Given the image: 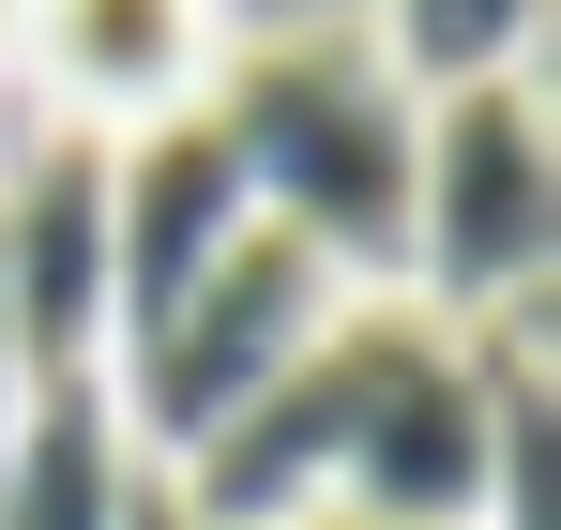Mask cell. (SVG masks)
I'll return each mask as SVG.
<instances>
[{
    "instance_id": "3957f363",
    "label": "cell",
    "mask_w": 561,
    "mask_h": 530,
    "mask_svg": "<svg viewBox=\"0 0 561 530\" xmlns=\"http://www.w3.org/2000/svg\"><path fill=\"white\" fill-rule=\"evenodd\" d=\"M350 303H365V288H350L334 258H304L288 228H243V243L197 273L183 303H168V319L137 334V349L106 364V394H122V440L152 454V470H183V454L213 440V425H228L243 394H274V379L319 349V334H334Z\"/></svg>"
},
{
    "instance_id": "7c38bea8",
    "label": "cell",
    "mask_w": 561,
    "mask_h": 530,
    "mask_svg": "<svg viewBox=\"0 0 561 530\" xmlns=\"http://www.w3.org/2000/svg\"><path fill=\"white\" fill-rule=\"evenodd\" d=\"M304 530H365V516H304Z\"/></svg>"
},
{
    "instance_id": "8fae6325",
    "label": "cell",
    "mask_w": 561,
    "mask_h": 530,
    "mask_svg": "<svg viewBox=\"0 0 561 530\" xmlns=\"http://www.w3.org/2000/svg\"><path fill=\"white\" fill-rule=\"evenodd\" d=\"M0 91H15V0H0Z\"/></svg>"
},
{
    "instance_id": "8992f818",
    "label": "cell",
    "mask_w": 561,
    "mask_h": 530,
    "mask_svg": "<svg viewBox=\"0 0 561 530\" xmlns=\"http://www.w3.org/2000/svg\"><path fill=\"white\" fill-rule=\"evenodd\" d=\"M243 228H259L243 212V168H228V137L197 106L152 122V137H106V364L137 349Z\"/></svg>"
},
{
    "instance_id": "52a82bcc",
    "label": "cell",
    "mask_w": 561,
    "mask_h": 530,
    "mask_svg": "<svg viewBox=\"0 0 561 530\" xmlns=\"http://www.w3.org/2000/svg\"><path fill=\"white\" fill-rule=\"evenodd\" d=\"M152 454L122 440L106 379H31L15 440H0V530H137Z\"/></svg>"
},
{
    "instance_id": "277c9868",
    "label": "cell",
    "mask_w": 561,
    "mask_h": 530,
    "mask_svg": "<svg viewBox=\"0 0 561 530\" xmlns=\"http://www.w3.org/2000/svg\"><path fill=\"white\" fill-rule=\"evenodd\" d=\"M334 516H365V530H470L485 516V379H470V334H440L394 288H379V349H365Z\"/></svg>"
},
{
    "instance_id": "7a4b0ae2",
    "label": "cell",
    "mask_w": 561,
    "mask_h": 530,
    "mask_svg": "<svg viewBox=\"0 0 561 530\" xmlns=\"http://www.w3.org/2000/svg\"><path fill=\"white\" fill-rule=\"evenodd\" d=\"M547 258H561V106H547V77L425 91L394 303H425L440 334H485V319H531L547 303Z\"/></svg>"
},
{
    "instance_id": "30bf717a",
    "label": "cell",
    "mask_w": 561,
    "mask_h": 530,
    "mask_svg": "<svg viewBox=\"0 0 561 530\" xmlns=\"http://www.w3.org/2000/svg\"><path fill=\"white\" fill-rule=\"evenodd\" d=\"M15 410H31V364H15V334H0V440H15Z\"/></svg>"
},
{
    "instance_id": "ba28073f",
    "label": "cell",
    "mask_w": 561,
    "mask_h": 530,
    "mask_svg": "<svg viewBox=\"0 0 561 530\" xmlns=\"http://www.w3.org/2000/svg\"><path fill=\"white\" fill-rule=\"evenodd\" d=\"M470 379H485V516L470 530H561V349H547V303L485 319Z\"/></svg>"
},
{
    "instance_id": "5b68a950",
    "label": "cell",
    "mask_w": 561,
    "mask_h": 530,
    "mask_svg": "<svg viewBox=\"0 0 561 530\" xmlns=\"http://www.w3.org/2000/svg\"><path fill=\"white\" fill-rule=\"evenodd\" d=\"M228 61V0H15V91L61 137H152Z\"/></svg>"
},
{
    "instance_id": "9c48e42d",
    "label": "cell",
    "mask_w": 561,
    "mask_h": 530,
    "mask_svg": "<svg viewBox=\"0 0 561 530\" xmlns=\"http://www.w3.org/2000/svg\"><path fill=\"white\" fill-rule=\"evenodd\" d=\"M365 46L410 91H470V77H547V0H379Z\"/></svg>"
},
{
    "instance_id": "6da1fadb",
    "label": "cell",
    "mask_w": 561,
    "mask_h": 530,
    "mask_svg": "<svg viewBox=\"0 0 561 530\" xmlns=\"http://www.w3.org/2000/svg\"><path fill=\"white\" fill-rule=\"evenodd\" d=\"M197 122L228 137L259 228H288L304 258H334L350 288L410 273V137H425V91L365 46V15L228 46L213 91H197Z\"/></svg>"
}]
</instances>
